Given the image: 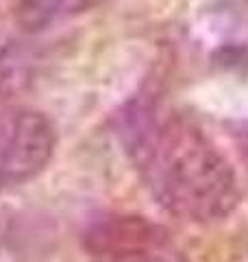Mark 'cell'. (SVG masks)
<instances>
[{
  "label": "cell",
  "mask_w": 248,
  "mask_h": 262,
  "mask_svg": "<svg viewBox=\"0 0 248 262\" xmlns=\"http://www.w3.org/2000/svg\"><path fill=\"white\" fill-rule=\"evenodd\" d=\"M103 0H20V15L27 24H48L65 15L85 11Z\"/></svg>",
  "instance_id": "4"
},
{
  "label": "cell",
  "mask_w": 248,
  "mask_h": 262,
  "mask_svg": "<svg viewBox=\"0 0 248 262\" xmlns=\"http://www.w3.org/2000/svg\"><path fill=\"white\" fill-rule=\"evenodd\" d=\"M85 247L96 262H185L168 234L142 216H113L85 234Z\"/></svg>",
  "instance_id": "3"
},
{
  "label": "cell",
  "mask_w": 248,
  "mask_h": 262,
  "mask_svg": "<svg viewBox=\"0 0 248 262\" xmlns=\"http://www.w3.org/2000/svg\"><path fill=\"white\" fill-rule=\"evenodd\" d=\"M57 146L53 122L35 110L0 112V190L29 184L51 164Z\"/></svg>",
  "instance_id": "2"
},
{
  "label": "cell",
  "mask_w": 248,
  "mask_h": 262,
  "mask_svg": "<svg viewBox=\"0 0 248 262\" xmlns=\"http://www.w3.org/2000/svg\"><path fill=\"white\" fill-rule=\"evenodd\" d=\"M131 155L153 199L189 223H216L239 203L237 175L227 155L183 114H133Z\"/></svg>",
  "instance_id": "1"
}]
</instances>
